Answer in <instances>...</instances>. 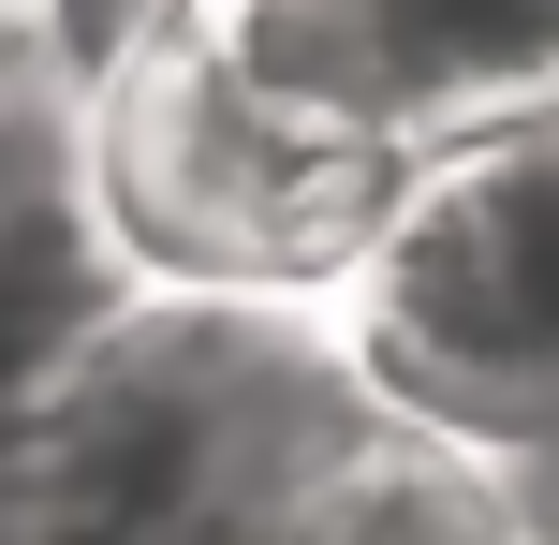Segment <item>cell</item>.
Returning <instances> with one entry per match:
<instances>
[{"label":"cell","mask_w":559,"mask_h":545,"mask_svg":"<svg viewBox=\"0 0 559 545\" xmlns=\"http://www.w3.org/2000/svg\"><path fill=\"white\" fill-rule=\"evenodd\" d=\"M74 133H88V192H104L133 281H163V295L338 310V281L368 265L383 206L413 192L397 147H354V133H324V118L265 104V88L222 74L177 15L74 88Z\"/></svg>","instance_id":"6da1fadb"},{"label":"cell","mask_w":559,"mask_h":545,"mask_svg":"<svg viewBox=\"0 0 559 545\" xmlns=\"http://www.w3.org/2000/svg\"><path fill=\"white\" fill-rule=\"evenodd\" d=\"M280 545H545V531H531V501H515L501 458H472V442L383 413V428L295 501Z\"/></svg>","instance_id":"5b68a950"},{"label":"cell","mask_w":559,"mask_h":545,"mask_svg":"<svg viewBox=\"0 0 559 545\" xmlns=\"http://www.w3.org/2000/svg\"><path fill=\"white\" fill-rule=\"evenodd\" d=\"M177 29L265 104L397 163L559 104V0H177Z\"/></svg>","instance_id":"3957f363"},{"label":"cell","mask_w":559,"mask_h":545,"mask_svg":"<svg viewBox=\"0 0 559 545\" xmlns=\"http://www.w3.org/2000/svg\"><path fill=\"white\" fill-rule=\"evenodd\" d=\"M163 15H177V0H0V59H29V74L88 88L104 59H133Z\"/></svg>","instance_id":"8992f818"},{"label":"cell","mask_w":559,"mask_h":545,"mask_svg":"<svg viewBox=\"0 0 559 545\" xmlns=\"http://www.w3.org/2000/svg\"><path fill=\"white\" fill-rule=\"evenodd\" d=\"M531 531H545V517H531ZM545 545H559V531H545Z\"/></svg>","instance_id":"52a82bcc"},{"label":"cell","mask_w":559,"mask_h":545,"mask_svg":"<svg viewBox=\"0 0 559 545\" xmlns=\"http://www.w3.org/2000/svg\"><path fill=\"white\" fill-rule=\"evenodd\" d=\"M338 340L397 428H442L501 472L559 458V104L427 147L338 281Z\"/></svg>","instance_id":"7a4b0ae2"},{"label":"cell","mask_w":559,"mask_h":545,"mask_svg":"<svg viewBox=\"0 0 559 545\" xmlns=\"http://www.w3.org/2000/svg\"><path fill=\"white\" fill-rule=\"evenodd\" d=\"M133 251H118L104 192H88V133H74V88L0 59V458L15 428L74 383V354L133 310Z\"/></svg>","instance_id":"277c9868"}]
</instances>
